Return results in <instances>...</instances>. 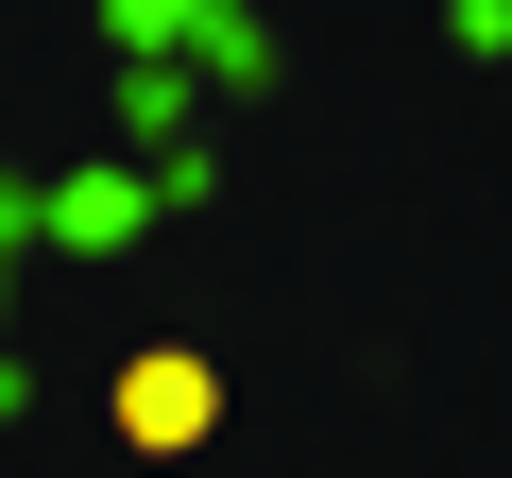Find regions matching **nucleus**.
I'll use <instances>...</instances> for the list:
<instances>
[{
    "mask_svg": "<svg viewBox=\"0 0 512 478\" xmlns=\"http://www.w3.org/2000/svg\"><path fill=\"white\" fill-rule=\"evenodd\" d=\"M103 410H120V444H205V427H222V376H205L188 342H137Z\"/></svg>",
    "mask_w": 512,
    "mask_h": 478,
    "instance_id": "1",
    "label": "nucleus"
}]
</instances>
